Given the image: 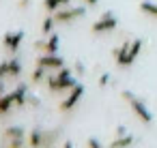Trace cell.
<instances>
[{
	"label": "cell",
	"mask_w": 157,
	"mask_h": 148,
	"mask_svg": "<svg viewBox=\"0 0 157 148\" xmlns=\"http://www.w3.org/2000/svg\"><path fill=\"white\" fill-rule=\"evenodd\" d=\"M58 43H60L58 35H50V37H45L43 54H58Z\"/></svg>",
	"instance_id": "9a60e30c"
},
{
	"label": "cell",
	"mask_w": 157,
	"mask_h": 148,
	"mask_svg": "<svg viewBox=\"0 0 157 148\" xmlns=\"http://www.w3.org/2000/svg\"><path fill=\"white\" fill-rule=\"evenodd\" d=\"M28 146V139L22 137V139H11V142H5V148H26Z\"/></svg>",
	"instance_id": "44dd1931"
},
{
	"label": "cell",
	"mask_w": 157,
	"mask_h": 148,
	"mask_svg": "<svg viewBox=\"0 0 157 148\" xmlns=\"http://www.w3.org/2000/svg\"><path fill=\"white\" fill-rule=\"evenodd\" d=\"M22 41H24V32H22V30H17V32H7V35L2 37V45L7 47L9 54H17Z\"/></svg>",
	"instance_id": "ba28073f"
},
{
	"label": "cell",
	"mask_w": 157,
	"mask_h": 148,
	"mask_svg": "<svg viewBox=\"0 0 157 148\" xmlns=\"http://www.w3.org/2000/svg\"><path fill=\"white\" fill-rule=\"evenodd\" d=\"M63 148H73V142H71V139H65V144H63Z\"/></svg>",
	"instance_id": "f546056e"
},
{
	"label": "cell",
	"mask_w": 157,
	"mask_h": 148,
	"mask_svg": "<svg viewBox=\"0 0 157 148\" xmlns=\"http://www.w3.org/2000/svg\"><path fill=\"white\" fill-rule=\"evenodd\" d=\"M71 0H43V9L48 13H56L60 7H69Z\"/></svg>",
	"instance_id": "2e32d148"
},
{
	"label": "cell",
	"mask_w": 157,
	"mask_h": 148,
	"mask_svg": "<svg viewBox=\"0 0 157 148\" xmlns=\"http://www.w3.org/2000/svg\"><path fill=\"white\" fill-rule=\"evenodd\" d=\"M2 148H5V146H2Z\"/></svg>",
	"instance_id": "1f68e13d"
},
{
	"label": "cell",
	"mask_w": 157,
	"mask_h": 148,
	"mask_svg": "<svg viewBox=\"0 0 157 148\" xmlns=\"http://www.w3.org/2000/svg\"><path fill=\"white\" fill-rule=\"evenodd\" d=\"M13 107H15V99H13V92H7V94H2V97H0V116L9 114V112H11Z\"/></svg>",
	"instance_id": "4fadbf2b"
},
{
	"label": "cell",
	"mask_w": 157,
	"mask_h": 148,
	"mask_svg": "<svg viewBox=\"0 0 157 148\" xmlns=\"http://www.w3.org/2000/svg\"><path fill=\"white\" fill-rule=\"evenodd\" d=\"M82 2H86L88 7H97V2H99V0H82Z\"/></svg>",
	"instance_id": "f1b7e54d"
},
{
	"label": "cell",
	"mask_w": 157,
	"mask_h": 148,
	"mask_svg": "<svg viewBox=\"0 0 157 148\" xmlns=\"http://www.w3.org/2000/svg\"><path fill=\"white\" fill-rule=\"evenodd\" d=\"M48 69H43V67H37L35 71H33V75H30V82L33 84H45V77H48Z\"/></svg>",
	"instance_id": "d6986e66"
},
{
	"label": "cell",
	"mask_w": 157,
	"mask_h": 148,
	"mask_svg": "<svg viewBox=\"0 0 157 148\" xmlns=\"http://www.w3.org/2000/svg\"><path fill=\"white\" fill-rule=\"evenodd\" d=\"M28 5H30V0H20V5H17V7L24 11V9H28Z\"/></svg>",
	"instance_id": "83f0119b"
},
{
	"label": "cell",
	"mask_w": 157,
	"mask_h": 148,
	"mask_svg": "<svg viewBox=\"0 0 157 148\" xmlns=\"http://www.w3.org/2000/svg\"><path fill=\"white\" fill-rule=\"evenodd\" d=\"M73 69H75V73H80V75H82V73L86 71V67H84V62H82V60H75V65H73Z\"/></svg>",
	"instance_id": "603a6c76"
},
{
	"label": "cell",
	"mask_w": 157,
	"mask_h": 148,
	"mask_svg": "<svg viewBox=\"0 0 157 148\" xmlns=\"http://www.w3.org/2000/svg\"><path fill=\"white\" fill-rule=\"evenodd\" d=\"M2 94H7V92H5V84H2V80H0V97H2Z\"/></svg>",
	"instance_id": "4dcf8cb0"
},
{
	"label": "cell",
	"mask_w": 157,
	"mask_h": 148,
	"mask_svg": "<svg viewBox=\"0 0 157 148\" xmlns=\"http://www.w3.org/2000/svg\"><path fill=\"white\" fill-rule=\"evenodd\" d=\"M22 137H26V129L20 127V124H9V127H5V131H2V139H5V142L22 139Z\"/></svg>",
	"instance_id": "9c48e42d"
},
{
	"label": "cell",
	"mask_w": 157,
	"mask_h": 148,
	"mask_svg": "<svg viewBox=\"0 0 157 148\" xmlns=\"http://www.w3.org/2000/svg\"><path fill=\"white\" fill-rule=\"evenodd\" d=\"M35 62H37V67H43L48 71H58L65 67V60L58 54H39Z\"/></svg>",
	"instance_id": "5b68a950"
},
{
	"label": "cell",
	"mask_w": 157,
	"mask_h": 148,
	"mask_svg": "<svg viewBox=\"0 0 157 148\" xmlns=\"http://www.w3.org/2000/svg\"><path fill=\"white\" fill-rule=\"evenodd\" d=\"M60 133H63L60 127H56V129H52V131H45V133H43V146H41V148H54V144H56V139H58Z\"/></svg>",
	"instance_id": "5bb4252c"
},
{
	"label": "cell",
	"mask_w": 157,
	"mask_h": 148,
	"mask_svg": "<svg viewBox=\"0 0 157 148\" xmlns=\"http://www.w3.org/2000/svg\"><path fill=\"white\" fill-rule=\"evenodd\" d=\"M78 82L73 80V75H71V71L69 69H58L54 75H50L48 73V77H45V86L52 90V92H69L73 86H75Z\"/></svg>",
	"instance_id": "6da1fadb"
},
{
	"label": "cell",
	"mask_w": 157,
	"mask_h": 148,
	"mask_svg": "<svg viewBox=\"0 0 157 148\" xmlns=\"http://www.w3.org/2000/svg\"><path fill=\"white\" fill-rule=\"evenodd\" d=\"M118 26V17L112 13V11H105L93 26H90V32L93 35H101V32H112L114 28Z\"/></svg>",
	"instance_id": "7a4b0ae2"
},
{
	"label": "cell",
	"mask_w": 157,
	"mask_h": 148,
	"mask_svg": "<svg viewBox=\"0 0 157 148\" xmlns=\"http://www.w3.org/2000/svg\"><path fill=\"white\" fill-rule=\"evenodd\" d=\"M133 144H136V137H133L131 133H127V135L114 137V139L110 142V146H108V148H129V146H133Z\"/></svg>",
	"instance_id": "7c38bea8"
},
{
	"label": "cell",
	"mask_w": 157,
	"mask_h": 148,
	"mask_svg": "<svg viewBox=\"0 0 157 148\" xmlns=\"http://www.w3.org/2000/svg\"><path fill=\"white\" fill-rule=\"evenodd\" d=\"M88 148H105V146H101L97 137H88Z\"/></svg>",
	"instance_id": "cb8c5ba5"
},
{
	"label": "cell",
	"mask_w": 157,
	"mask_h": 148,
	"mask_svg": "<svg viewBox=\"0 0 157 148\" xmlns=\"http://www.w3.org/2000/svg\"><path fill=\"white\" fill-rule=\"evenodd\" d=\"M82 94H84V86H82V84H75V86L67 92V97L58 103V112H63V114H65V112H71V109L75 107V103L82 99Z\"/></svg>",
	"instance_id": "277c9868"
},
{
	"label": "cell",
	"mask_w": 157,
	"mask_h": 148,
	"mask_svg": "<svg viewBox=\"0 0 157 148\" xmlns=\"http://www.w3.org/2000/svg\"><path fill=\"white\" fill-rule=\"evenodd\" d=\"M108 84H110V75H108V73H103V75L99 77V86L103 88V86H108Z\"/></svg>",
	"instance_id": "d4e9b609"
},
{
	"label": "cell",
	"mask_w": 157,
	"mask_h": 148,
	"mask_svg": "<svg viewBox=\"0 0 157 148\" xmlns=\"http://www.w3.org/2000/svg\"><path fill=\"white\" fill-rule=\"evenodd\" d=\"M43 129L41 127H35L30 133H28V148H41L43 146Z\"/></svg>",
	"instance_id": "30bf717a"
},
{
	"label": "cell",
	"mask_w": 157,
	"mask_h": 148,
	"mask_svg": "<svg viewBox=\"0 0 157 148\" xmlns=\"http://www.w3.org/2000/svg\"><path fill=\"white\" fill-rule=\"evenodd\" d=\"M13 99H15V107L28 105V103H26V99H28V86H26V84H20V86L13 90Z\"/></svg>",
	"instance_id": "8fae6325"
},
{
	"label": "cell",
	"mask_w": 157,
	"mask_h": 148,
	"mask_svg": "<svg viewBox=\"0 0 157 148\" xmlns=\"http://www.w3.org/2000/svg\"><path fill=\"white\" fill-rule=\"evenodd\" d=\"M26 103H28V105H33V107H39V103H41V101H39L37 97H30V94H28V99H26Z\"/></svg>",
	"instance_id": "484cf974"
},
{
	"label": "cell",
	"mask_w": 157,
	"mask_h": 148,
	"mask_svg": "<svg viewBox=\"0 0 157 148\" xmlns=\"http://www.w3.org/2000/svg\"><path fill=\"white\" fill-rule=\"evenodd\" d=\"M140 11L151 15L153 20H157V2H151V0H144V2H140Z\"/></svg>",
	"instance_id": "e0dca14e"
},
{
	"label": "cell",
	"mask_w": 157,
	"mask_h": 148,
	"mask_svg": "<svg viewBox=\"0 0 157 148\" xmlns=\"http://www.w3.org/2000/svg\"><path fill=\"white\" fill-rule=\"evenodd\" d=\"M121 135H127V129H125L123 124H118V127H116V137H121Z\"/></svg>",
	"instance_id": "4316f807"
},
{
	"label": "cell",
	"mask_w": 157,
	"mask_h": 148,
	"mask_svg": "<svg viewBox=\"0 0 157 148\" xmlns=\"http://www.w3.org/2000/svg\"><path fill=\"white\" fill-rule=\"evenodd\" d=\"M54 26H56V17L50 13V15L43 20V24H41V32H43L45 37H50V35H52V30H54Z\"/></svg>",
	"instance_id": "ffe728a7"
},
{
	"label": "cell",
	"mask_w": 157,
	"mask_h": 148,
	"mask_svg": "<svg viewBox=\"0 0 157 148\" xmlns=\"http://www.w3.org/2000/svg\"><path fill=\"white\" fill-rule=\"evenodd\" d=\"M84 13H86L84 7H67V9H58L54 13V17H56V24H71L80 17H84Z\"/></svg>",
	"instance_id": "3957f363"
},
{
	"label": "cell",
	"mask_w": 157,
	"mask_h": 148,
	"mask_svg": "<svg viewBox=\"0 0 157 148\" xmlns=\"http://www.w3.org/2000/svg\"><path fill=\"white\" fill-rule=\"evenodd\" d=\"M129 50H131V41H123L121 47H114V50H112V58H114V62H116L118 67H129V65H133V60H131V56H129Z\"/></svg>",
	"instance_id": "8992f818"
},
{
	"label": "cell",
	"mask_w": 157,
	"mask_h": 148,
	"mask_svg": "<svg viewBox=\"0 0 157 148\" xmlns=\"http://www.w3.org/2000/svg\"><path fill=\"white\" fill-rule=\"evenodd\" d=\"M9 77V60H2L0 62V80Z\"/></svg>",
	"instance_id": "7402d4cb"
},
{
	"label": "cell",
	"mask_w": 157,
	"mask_h": 148,
	"mask_svg": "<svg viewBox=\"0 0 157 148\" xmlns=\"http://www.w3.org/2000/svg\"><path fill=\"white\" fill-rule=\"evenodd\" d=\"M129 107H131V112L144 122V124H151L153 122V114L148 112V107L144 105V101L142 99H138V97H131L129 99Z\"/></svg>",
	"instance_id": "52a82bcc"
},
{
	"label": "cell",
	"mask_w": 157,
	"mask_h": 148,
	"mask_svg": "<svg viewBox=\"0 0 157 148\" xmlns=\"http://www.w3.org/2000/svg\"><path fill=\"white\" fill-rule=\"evenodd\" d=\"M22 75V62L20 58H9V77H20Z\"/></svg>",
	"instance_id": "ac0fdd59"
}]
</instances>
